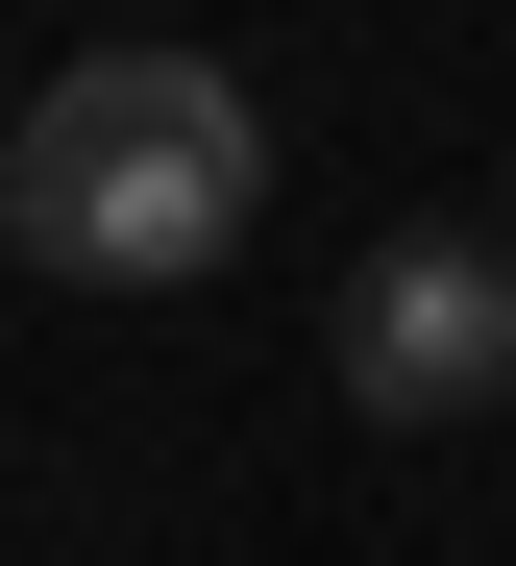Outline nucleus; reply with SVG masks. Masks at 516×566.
Masks as SVG:
<instances>
[{
	"instance_id": "nucleus-1",
	"label": "nucleus",
	"mask_w": 516,
	"mask_h": 566,
	"mask_svg": "<svg viewBox=\"0 0 516 566\" xmlns=\"http://www.w3.org/2000/svg\"><path fill=\"white\" fill-rule=\"evenodd\" d=\"M246 222H271V124H246L222 50H74L25 99V148H0V247L50 296H172Z\"/></svg>"
},
{
	"instance_id": "nucleus-2",
	"label": "nucleus",
	"mask_w": 516,
	"mask_h": 566,
	"mask_svg": "<svg viewBox=\"0 0 516 566\" xmlns=\"http://www.w3.org/2000/svg\"><path fill=\"white\" fill-rule=\"evenodd\" d=\"M345 395L369 419H492L516 395V247L492 222H393L345 271Z\"/></svg>"
}]
</instances>
